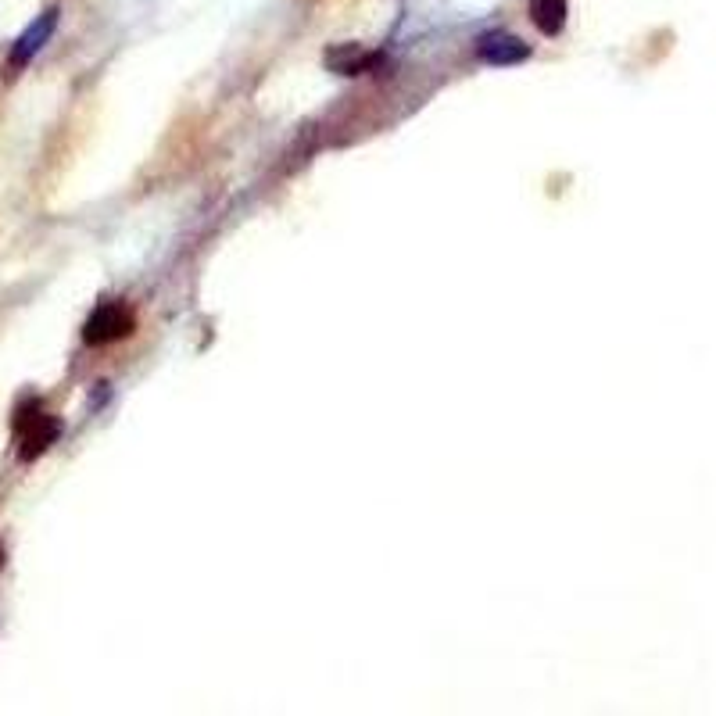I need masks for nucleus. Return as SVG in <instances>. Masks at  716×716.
I'll list each match as a JSON object with an SVG mask.
<instances>
[{"label": "nucleus", "mask_w": 716, "mask_h": 716, "mask_svg": "<svg viewBox=\"0 0 716 716\" xmlns=\"http://www.w3.org/2000/svg\"><path fill=\"white\" fill-rule=\"evenodd\" d=\"M15 430H18V455H22V459H36V455H43L58 441L61 423L51 412H40L36 405H29V409H22V416H18Z\"/></svg>", "instance_id": "2"}, {"label": "nucleus", "mask_w": 716, "mask_h": 716, "mask_svg": "<svg viewBox=\"0 0 716 716\" xmlns=\"http://www.w3.org/2000/svg\"><path fill=\"white\" fill-rule=\"evenodd\" d=\"M480 58L487 65H516V61L530 58V47L512 33H491L480 40Z\"/></svg>", "instance_id": "4"}, {"label": "nucleus", "mask_w": 716, "mask_h": 716, "mask_svg": "<svg viewBox=\"0 0 716 716\" xmlns=\"http://www.w3.org/2000/svg\"><path fill=\"white\" fill-rule=\"evenodd\" d=\"M133 330H137V316H133V308L122 305V301H108V305H101L94 316L86 319L83 341L94 344V348H101V344L122 341V337H129Z\"/></svg>", "instance_id": "1"}, {"label": "nucleus", "mask_w": 716, "mask_h": 716, "mask_svg": "<svg viewBox=\"0 0 716 716\" xmlns=\"http://www.w3.org/2000/svg\"><path fill=\"white\" fill-rule=\"evenodd\" d=\"M54 26H58V8L43 11V15H40V18H36L33 26H29V29H26V33L18 36L15 51H11V61H8V69H11V72L26 69L29 61H33V58H36V54H40V51H43V43L51 40Z\"/></svg>", "instance_id": "3"}, {"label": "nucleus", "mask_w": 716, "mask_h": 716, "mask_svg": "<svg viewBox=\"0 0 716 716\" xmlns=\"http://www.w3.org/2000/svg\"><path fill=\"white\" fill-rule=\"evenodd\" d=\"M0 563H4V548H0Z\"/></svg>", "instance_id": "7"}, {"label": "nucleus", "mask_w": 716, "mask_h": 716, "mask_svg": "<svg viewBox=\"0 0 716 716\" xmlns=\"http://www.w3.org/2000/svg\"><path fill=\"white\" fill-rule=\"evenodd\" d=\"M566 15H570V11H566V0H530V22L545 36L563 33Z\"/></svg>", "instance_id": "6"}, {"label": "nucleus", "mask_w": 716, "mask_h": 716, "mask_svg": "<svg viewBox=\"0 0 716 716\" xmlns=\"http://www.w3.org/2000/svg\"><path fill=\"white\" fill-rule=\"evenodd\" d=\"M376 61H380V54L362 51V47H355V43H344V47H333V51L326 54V65H330L333 72H341V76H358V72L373 69Z\"/></svg>", "instance_id": "5"}]
</instances>
